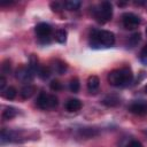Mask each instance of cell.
I'll list each match as a JSON object with an SVG mask.
<instances>
[{"mask_svg":"<svg viewBox=\"0 0 147 147\" xmlns=\"http://www.w3.org/2000/svg\"><path fill=\"white\" fill-rule=\"evenodd\" d=\"M122 22H123V25L125 29L132 30V29H136L140 24L141 20L138 15H136L133 13H125L122 15Z\"/></svg>","mask_w":147,"mask_h":147,"instance_id":"cell-6","label":"cell"},{"mask_svg":"<svg viewBox=\"0 0 147 147\" xmlns=\"http://www.w3.org/2000/svg\"><path fill=\"white\" fill-rule=\"evenodd\" d=\"M129 111L138 115V116H144L147 115V101L145 100H136L130 103L129 106Z\"/></svg>","mask_w":147,"mask_h":147,"instance_id":"cell-8","label":"cell"},{"mask_svg":"<svg viewBox=\"0 0 147 147\" xmlns=\"http://www.w3.org/2000/svg\"><path fill=\"white\" fill-rule=\"evenodd\" d=\"M2 72H3L5 75H7V74L10 72V62H9L8 60L2 63Z\"/></svg>","mask_w":147,"mask_h":147,"instance_id":"cell-26","label":"cell"},{"mask_svg":"<svg viewBox=\"0 0 147 147\" xmlns=\"http://www.w3.org/2000/svg\"><path fill=\"white\" fill-rule=\"evenodd\" d=\"M102 103L107 107H116L121 103V98L117 94H108L102 99Z\"/></svg>","mask_w":147,"mask_h":147,"instance_id":"cell-13","label":"cell"},{"mask_svg":"<svg viewBox=\"0 0 147 147\" xmlns=\"http://www.w3.org/2000/svg\"><path fill=\"white\" fill-rule=\"evenodd\" d=\"M145 93H146V94H147V85H146V86H145Z\"/></svg>","mask_w":147,"mask_h":147,"instance_id":"cell-30","label":"cell"},{"mask_svg":"<svg viewBox=\"0 0 147 147\" xmlns=\"http://www.w3.org/2000/svg\"><path fill=\"white\" fill-rule=\"evenodd\" d=\"M36 105H37L38 108H40L42 110H51V109H55L57 107L59 100H57L56 95L42 92L38 95Z\"/></svg>","mask_w":147,"mask_h":147,"instance_id":"cell-4","label":"cell"},{"mask_svg":"<svg viewBox=\"0 0 147 147\" xmlns=\"http://www.w3.org/2000/svg\"><path fill=\"white\" fill-rule=\"evenodd\" d=\"M5 88H6V78L5 76H1L0 77V91L2 92Z\"/></svg>","mask_w":147,"mask_h":147,"instance_id":"cell-29","label":"cell"},{"mask_svg":"<svg viewBox=\"0 0 147 147\" xmlns=\"http://www.w3.org/2000/svg\"><path fill=\"white\" fill-rule=\"evenodd\" d=\"M139 59H140V61H141L142 64L147 65V45H145V46L142 47V49L140 51Z\"/></svg>","mask_w":147,"mask_h":147,"instance_id":"cell-24","label":"cell"},{"mask_svg":"<svg viewBox=\"0 0 147 147\" xmlns=\"http://www.w3.org/2000/svg\"><path fill=\"white\" fill-rule=\"evenodd\" d=\"M141 40V33L140 32H134L130 38H129V44L131 47H134L137 46Z\"/></svg>","mask_w":147,"mask_h":147,"instance_id":"cell-22","label":"cell"},{"mask_svg":"<svg viewBox=\"0 0 147 147\" xmlns=\"http://www.w3.org/2000/svg\"><path fill=\"white\" fill-rule=\"evenodd\" d=\"M33 71L29 68V67H24V65H21L16 69L15 71V77L16 79H18L20 82L22 83H30L32 79H33Z\"/></svg>","mask_w":147,"mask_h":147,"instance_id":"cell-7","label":"cell"},{"mask_svg":"<svg viewBox=\"0 0 147 147\" xmlns=\"http://www.w3.org/2000/svg\"><path fill=\"white\" fill-rule=\"evenodd\" d=\"M49 68H51L52 72H55V74H57V75H63V74L67 71L68 65H67L65 62H63V61H61V60H53V61L51 62Z\"/></svg>","mask_w":147,"mask_h":147,"instance_id":"cell-10","label":"cell"},{"mask_svg":"<svg viewBox=\"0 0 147 147\" xmlns=\"http://www.w3.org/2000/svg\"><path fill=\"white\" fill-rule=\"evenodd\" d=\"M67 36H68V33H67V31L64 30V29H59L56 32H55V40L57 41V42H60V44H64L65 41H67Z\"/></svg>","mask_w":147,"mask_h":147,"instance_id":"cell-19","label":"cell"},{"mask_svg":"<svg viewBox=\"0 0 147 147\" xmlns=\"http://www.w3.org/2000/svg\"><path fill=\"white\" fill-rule=\"evenodd\" d=\"M93 15L96 20V22L105 24L111 20L113 16V6L109 1H103L101 2L98 7L93 9Z\"/></svg>","mask_w":147,"mask_h":147,"instance_id":"cell-3","label":"cell"},{"mask_svg":"<svg viewBox=\"0 0 147 147\" xmlns=\"http://www.w3.org/2000/svg\"><path fill=\"white\" fill-rule=\"evenodd\" d=\"M49 86H51V88L53 90V91H61L62 90V84L59 82V80H56V79H54V80H52L51 82V84H49Z\"/></svg>","mask_w":147,"mask_h":147,"instance_id":"cell-25","label":"cell"},{"mask_svg":"<svg viewBox=\"0 0 147 147\" xmlns=\"http://www.w3.org/2000/svg\"><path fill=\"white\" fill-rule=\"evenodd\" d=\"M16 115H17V110H16L14 107H6L5 110L2 111V118H3L5 121L11 119V118H14Z\"/></svg>","mask_w":147,"mask_h":147,"instance_id":"cell-17","label":"cell"},{"mask_svg":"<svg viewBox=\"0 0 147 147\" xmlns=\"http://www.w3.org/2000/svg\"><path fill=\"white\" fill-rule=\"evenodd\" d=\"M146 36H147V28H146Z\"/></svg>","mask_w":147,"mask_h":147,"instance_id":"cell-31","label":"cell"},{"mask_svg":"<svg viewBox=\"0 0 147 147\" xmlns=\"http://www.w3.org/2000/svg\"><path fill=\"white\" fill-rule=\"evenodd\" d=\"M82 106H83L82 101L78 100V99H75V98H74V99H69V100H67L65 103H64V108H65V110H68V111H70V113L79 110V109L82 108Z\"/></svg>","mask_w":147,"mask_h":147,"instance_id":"cell-12","label":"cell"},{"mask_svg":"<svg viewBox=\"0 0 147 147\" xmlns=\"http://www.w3.org/2000/svg\"><path fill=\"white\" fill-rule=\"evenodd\" d=\"M51 7L53 8V10L55 11H59V10H61L62 8H63V3H60V2H52L51 3Z\"/></svg>","mask_w":147,"mask_h":147,"instance_id":"cell-27","label":"cell"},{"mask_svg":"<svg viewBox=\"0 0 147 147\" xmlns=\"http://www.w3.org/2000/svg\"><path fill=\"white\" fill-rule=\"evenodd\" d=\"M34 31L40 39H47L52 33V26L47 23H39L36 25Z\"/></svg>","mask_w":147,"mask_h":147,"instance_id":"cell-9","label":"cell"},{"mask_svg":"<svg viewBox=\"0 0 147 147\" xmlns=\"http://www.w3.org/2000/svg\"><path fill=\"white\" fill-rule=\"evenodd\" d=\"M29 68L33 71V72H38L39 70V64H38V57L34 54L30 55V62H29Z\"/></svg>","mask_w":147,"mask_h":147,"instance_id":"cell-20","label":"cell"},{"mask_svg":"<svg viewBox=\"0 0 147 147\" xmlns=\"http://www.w3.org/2000/svg\"><path fill=\"white\" fill-rule=\"evenodd\" d=\"M79 87H80V84H79V79L77 77H74L70 79V83H69V88L71 92L74 93H77L79 91Z\"/></svg>","mask_w":147,"mask_h":147,"instance_id":"cell-23","label":"cell"},{"mask_svg":"<svg viewBox=\"0 0 147 147\" xmlns=\"http://www.w3.org/2000/svg\"><path fill=\"white\" fill-rule=\"evenodd\" d=\"M107 79H108V83L115 87H125L132 83L133 74L130 68L124 67V68L111 70L108 74Z\"/></svg>","mask_w":147,"mask_h":147,"instance_id":"cell-1","label":"cell"},{"mask_svg":"<svg viewBox=\"0 0 147 147\" xmlns=\"http://www.w3.org/2000/svg\"><path fill=\"white\" fill-rule=\"evenodd\" d=\"M99 86H100V79H99L98 76L93 75V76H90L87 78V88H88L90 92L94 93L99 88Z\"/></svg>","mask_w":147,"mask_h":147,"instance_id":"cell-14","label":"cell"},{"mask_svg":"<svg viewBox=\"0 0 147 147\" xmlns=\"http://www.w3.org/2000/svg\"><path fill=\"white\" fill-rule=\"evenodd\" d=\"M23 131H13V130H7L2 129L1 131V142H17L24 140Z\"/></svg>","mask_w":147,"mask_h":147,"instance_id":"cell-5","label":"cell"},{"mask_svg":"<svg viewBox=\"0 0 147 147\" xmlns=\"http://www.w3.org/2000/svg\"><path fill=\"white\" fill-rule=\"evenodd\" d=\"M16 93H17V91H16L15 87L8 86V87H6V88L1 92V95H2L5 99H7V100H13V99L16 96Z\"/></svg>","mask_w":147,"mask_h":147,"instance_id":"cell-16","label":"cell"},{"mask_svg":"<svg viewBox=\"0 0 147 147\" xmlns=\"http://www.w3.org/2000/svg\"><path fill=\"white\" fill-rule=\"evenodd\" d=\"M82 2L78 0H67L63 2V7L68 10H77L80 7Z\"/></svg>","mask_w":147,"mask_h":147,"instance_id":"cell-18","label":"cell"},{"mask_svg":"<svg viewBox=\"0 0 147 147\" xmlns=\"http://www.w3.org/2000/svg\"><path fill=\"white\" fill-rule=\"evenodd\" d=\"M34 93H36V86H33V85H29V84H28L26 86H24V87L21 90L20 95H21L22 99L26 100V99H30Z\"/></svg>","mask_w":147,"mask_h":147,"instance_id":"cell-15","label":"cell"},{"mask_svg":"<svg viewBox=\"0 0 147 147\" xmlns=\"http://www.w3.org/2000/svg\"><path fill=\"white\" fill-rule=\"evenodd\" d=\"M37 74L41 79H47L52 74V70H51L49 67H41V68H39Z\"/></svg>","mask_w":147,"mask_h":147,"instance_id":"cell-21","label":"cell"},{"mask_svg":"<svg viewBox=\"0 0 147 147\" xmlns=\"http://www.w3.org/2000/svg\"><path fill=\"white\" fill-rule=\"evenodd\" d=\"M90 44L92 47H110L115 44V36L108 30H92L90 34Z\"/></svg>","mask_w":147,"mask_h":147,"instance_id":"cell-2","label":"cell"},{"mask_svg":"<svg viewBox=\"0 0 147 147\" xmlns=\"http://www.w3.org/2000/svg\"><path fill=\"white\" fill-rule=\"evenodd\" d=\"M98 134H99V132L94 127H87V126H85V127L78 129V136L80 138H84V139H90V138H93V137H95Z\"/></svg>","mask_w":147,"mask_h":147,"instance_id":"cell-11","label":"cell"},{"mask_svg":"<svg viewBox=\"0 0 147 147\" xmlns=\"http://www.w3.org/2000/svg\"><path fill=\"white\" fill-rule=\"evenodd\" d=\"M125 147H144V146H142L141 142H139L138 140H131Z\"/></svg>","mask_w":147,"mask_h":147,"instance_id":"cell-28","label":"cell"}]
</instances>
